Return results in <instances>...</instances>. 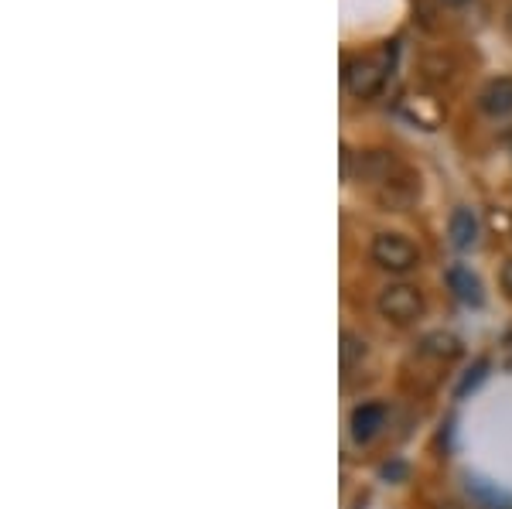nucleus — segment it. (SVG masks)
Instances as JSON below:
<instances>
[{
    "label": "nucleus",
    "mask_w": 512,
    "mask_h": 509,
    "mask_svg": "<svg viewBox=\"0 0 512 509\" xmlns=\"http://www.w3.org/2000/svg\"><path fill=\"white\" fill-rule=\"evenodd\" d=\"M386 86V59L383 55H359L345 62V89L359 100H373Z\"/></svg>",
    "instance_id": "f257e3e1"
},
{
    "label": "nucleus",
    "mask_w": 512,
    "mask_h": 509,
    "mask_svg": "<svg viewBox=\"0 0 512 509\" xmlns=\"http://www.w3.org/2000/svg\"><path fill=\"white\" fill-rule=\"evenodd\" d=\"M379 315L390 318V322H396V325H410L414 318L424 315V298H420L417 287L393 284L379 294Z\"/></svg>",
    "instance_id": "f03ea898"
},
{
    "label": "nucleus",
    "mask_w": 512,
    "mask_h": 509,
    "mask_svg": "<svg viewBox=\"0 0 512 509\" xmlns=\"http://www.w3.org/2000/svg\"><path fill=\"white\" fill-rule=\"evenodd\" d=\"M373 260H376L379 267L403 274V270L417 267L420 253H417V246L407 240V236H400V233H379L376 240H373Z\"/></svg>",
    "instance_id": "7ed1b4c3"
},
{
    "label": "nucleus",
    "mask_w": 512,
    "mask_h": 509,
    "mask_svg": "<svg viewBox=\"0 0 512 509\" xmlns=\"http://www.w3.org/2000/svg\"><path fill=\"white\" fill-rule=\"evenodd\" d=\"M478 106H482L489 117H509L512 113V76L492 79L489 86L478 93Z\"/></svg>",
    "instance_id": "20e7f679"
},
{
    "label": "nucleus",
    "mask_w": 512,
    "mask_h": 509,
    "mask_svg": "<svg viewBox=\"0 0 512 509\" xmlns=\"http://www.w3.org/2000/svg\"><path fill=\"white\" fill-rule=\"evenodd\" d=\"M386 421V407L383 404H362L352 410V438L355 441H373L379 428Z\"/></svg>",
    "instance_id": "39448f33"
},
{
    "label": "nucleus",
    "mask_w": 512,
    "mask_h": 509,
    "mask_svg": "<svg viewBox=\"0 0 512 509\" xmlns=\"http://www.w3.org/2000/svg\"><path fill=\"white\" fill-rule=\"evenodd\" d=\"M448 236H451V243L458 246V250H468L475 240H478V219H475V212L472 209H454L451 212V219H448Z\"/></svg>",
    "instance_id": "423d86ee"
},
{
    "label": "nucleus",
    "mask_w": 512,
    "mask_h": 509,
    "mask_svg": "<svg viewBox=\"0 0 512 509\" xmlns=\"http://www.w3.org/2000/svg\"><path fill=\"white\" fill-rule=\"evenodd\" d=\"M468 496H472L475 509H512L509 492L492 486V482H485V479H468Z\"/></svg>",
    "instance_id": "0eeeda50"
},
{
    "label": "nucleus",
    "mask_w": 512,
    "mask_h": 509,
    "mask_svg": "<svg viewBox=\"0 0 512 509\" xmlns=\"http://www.w3.org/2000/svg\"><path fill=\"white\" fill-rule=\"evenodd\" d=\"M448 284H451V291L458 301H465V305H482V284H478V277L468 267H461V264L451 267Z\"/></svg>",
    "instance_id": "6e6552de"
},
{
    "label": "nucleus",
    "mask_w": 512,
    "mask_h": 509,
    "mask_svg": "<svg viewBox=\"0 0 512 509\" xmlns=\"http://www.w3.org/2000/svg\"><path fill=\"white\" fill-rule=\"evenodd\" d=\"M424 352H431V356H444V359H451V356H458L461 346H458V339H454V335L434 332V335H427V339H424Z\"/></svg>",
    "instance_id": "1a4fd4ad"
},
{
    "label": "nucleus",
    "mask_w": 512,
    "mask_h": 509,
    "mask_svg": "<svg viewBox=\"0 0 512 509\" xmlns=\"http://www.w3.org/2000/svg\"><path fill=\"white\" fill-rule=\"evenodd\" d=\"M362 356H366V339H359L355 332H342V366L352 369Z\"/></svg>",
    "instance_id": "9d476101"
},
{
    "label": "nucleus",
    "mask_w": 512,
    "mask_h": 509,
    "mask_svg": "<svg viewBox=\"0 0 512 509\" xmlns=\"http://www.w3.org/2000/svg\"><path fill=\"white\" fill-rule=\"evenodd\" d=\"M485 369H489V363H485V359H478V363L468 369V376L458 383V397H468V390H475L478 383L485 380Z\"/></svg>",
    "instance_id": "9b49d317"
},
{
    "label": "nucleus",
    "mask_w": 512,
    "mask_h": 509,
    "mask_svg": "<svg viewBox=\"0 0 512 509\" xmlns=\"http://www.w3.org/2000/svg\"><path fill=\"white\" fill-rule=\"evenodd\" d=\"M499 281H502V287H506V294L512 298V260H506V267H502Z\"/></svg>",
    "instance_id": "f8f14e48"
},
{
    "label": "nucleus",
    "mask_w": 512,
    "mask_h": 509,
    "mask_svg": "<svg viewBox=\"0 0 512 509\" xmlns=\"http://www.w3.org/2000/svg\"><path fill=\"white\" fill-rule=\"evenodd\" d=\"M383 475H403V465H386Z\"/></svg>",
    "instance_id": "ddd939ff"
},
{
    "label": "nucleus",
    "mask_w": 512,
    "mask_h": 509,
    "mask_svg": "<svg viewBox=\"0 0 512 509\" xmlns=\"http://www.w3.org/2000/svg\"><path fill=\"white\" fill-rule=\"evenodd\" d=\"M448 7H465V4H472V0H444Z\"/></svg>",
    "instance_id": "4468645a"
},
{
    "label": "nucleus",
    "mask_w": 512,
    "mask_h": 509,
    "mask_svg": "<svg viewBox=\"0 0 512 509\" xmlns=\"http://www.w3.org/2000/svg\"><path fill=\"white\" fill-rule=\"evenodd\" d=\"M506 28H509V35H512V7H509V14H506Z\"/></svg>",
    "instance_id": "2eb2a0df"
}]
</instances>
